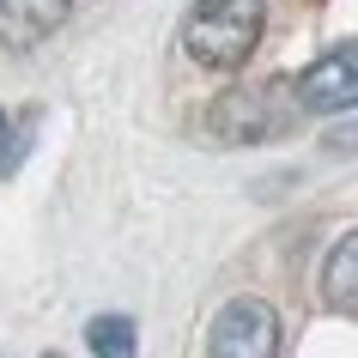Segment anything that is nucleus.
Returning a JSON list of instances; mask_svg holds the SVG:
<instances>
[{
	"mask_svg": "<svg viewBox=\"0 0 358 358\" xmlns=\"http://www.w3.org/2000/svg\"><path fill=\"white\" fill-rule=\"evenodd\" d=\"M267 24V0H194L189 24H182V49L201 61L207 73H237Z\"/></svg>",
	"mask_w": 358,
	"mask_h": 358,
	"instance_id": "obj_1",
	"label": "nucleus"
},
{
	"mask_svg": "<svg viewBox=\"0 0 358 358\" xmlns=\"http://www.w3.org/2000/svg\"><path fill=\"white\" fill-rule=\"evenodd\" d=\"M298 97L285 79H267V85H237L207 110V134L219 146H262V140H280L292 122H298Z\"/></svg>",
	"mask_w": 358,
	"mask_h": 358,
	"instance_id": "obj_2",
	"label": "nucleus"
},
{
	"mask_svg": "<svg viewBox=\"0 0 358 358\" xmlns=\"http://www.w3.org/2000/svg\"><path fill=\"white\" fill-rule=\"evenodd\" d=\"M207 358H280V310L267 298H231L207 328Z\"/></svg>",
	"mask_w": 358,
	"mask_h": 358,
	"instance_id": "obj_3",
	"label": "nucleus"
},
{
	"mask_svg": "<svg viewBox=\"0 0 358 358\" xmlns=\"http://www.w3.org/2000/svg\"><path fill=\"white\" fill-rule=\"evenodd\" d=\"M292 97H298L303 115L358 110V43H340V49H328L322 61H310L298 73V85H292Z\"/></svg>",
	"mask_w": 358,
	"mask_h": 358,
	"instance_id": "obj_4",
	"label": "nucleus"
},
{
	"mask_svg": "<svg viewBox=\"0 0 358 358\" xmlns=\"http://www.w3.org/2000/svg\"><path fill=\"white\" fill-rule=\"evenodd\" d=\"M73 0H0V43L6 49H37L67 24Z\"/></svg>",
	"mask_w": 358,
	"mask_h": 358,
	"instance_id": "obj_5",
	"label": "nucleus"
},
{
	"mask_svg": "<svg viewBox=\"0 0 358 358\" xmlns=\"http://www.w3.org/2000/svg\"><path fill=\"white\" fill-rule=\"evenodd\" d=\"M322 298L334 303L340 316H358V231H346L328 262H322Z\"/></svg>",
	"mask_w": 358,
	"mask_h": 358,
	"instance_id": "obj_6",
	"label": "nucleus"
},
{
	"mask_svg": "<svg viewBox=\"0 0 358 358\" xmlns=\"http://www.w3.org/2000/svg\"><path fill=\"white\" fill-rule=\"evenodd\" d=\"M85 346H92V358H140V334L128 316H92Z\"/></svg>",
	"mask_w": 358,
	"mask_h": 358,
	"instance_id": "obj_7",
	"label": "nucleus"
},
{
	"mask_svg": "<svg viewBox=\"0 0 358 358\" xmlns=\"http://www.w3.org/2000/svg\"><path fill=\"white\" fill-rule=\"evenodd\" d=\"M24 146H31V122L0 110V176H13V170L24 164Z\"/></svg>",
	"mask_w": 358,
	"mask_h": 358,
	"instance_id": "obj_8",
	"label": "nucleus"
},
{
	"mask_svg": "<svg viewBox=\"0 0 358 358\" xmlns=\"http://www.w3.org/2000/svg\"><path fill=\"white\" fill-rule=\"evenodd\" d=\"M49 358H61V352H49Z\"/></svg>",
	"mask_w": 358,
	"mask_h": 358,
	"instance_id": "obj_9",
	"label": "nucleus"
}]
</instances>
